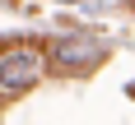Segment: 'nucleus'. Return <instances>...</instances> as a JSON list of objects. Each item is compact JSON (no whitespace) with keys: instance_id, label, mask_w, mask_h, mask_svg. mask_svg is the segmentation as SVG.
<instances>
[{"instance_id":"f257e3e1","label":"nucleus","mask_w":135,"mask_h":125,"mask_svg":"<svg viewBox=\"0 0 135 125\" xmlns=\"http://www.w3.org/2000/svg\"><path fill=\"white\" fill-rule=\"evenodd\" d=\"M42 69H47V56H42L37 46H14V51H5L0 56V97L28 93V88L42 79Z\"/></svg>"},{"instance_id":"f03ea898","label":"nucleus","mask_w":135,"mask_h":125,"mask_svg":"<svg viewBox=\"0 0 135 125\" xmlns=\"http://www.w3.org/2000/svg\"><path fill=\"white\" fill-rule=\"evenodd\" d=\"M56 60H65V65H89V60H98V46L93 42H56Z\"/></svg>"},{"instance_id":"7ed1b4c3","label":"nucleus","mask_w":135,"mask_h":125,"mask_svg":"<svg viewBox=\"0 0 135 125\" xmlns=\"http://www.w3.org/2000/svg\"><path fill=\"white\" fill-rule=\"evenodd\" d=\"M70 5H79V0H70Z\"/></svg>"}]
</instances>
